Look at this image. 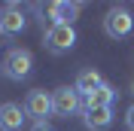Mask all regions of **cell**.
Returning a JSON list of instances; mask_svg holds the SVG:
<instances>
[{
	"instance_id": "cell-1",
	"label": "cell",
	"mask_w": 134,
	"mask_h": 131,
	"mask_svg": "<svg viewBox=\"0 0 134 131\" xmlns=\"http://www.w3.org/2000/svg\"><path fill=\"white\" fill-rule=\"evenodd\" d=\"M0 70H3V76L6 79H27L34 70V55L27 49H21V46H15V49H9L6 55H3V61H0Z\"/></svg>"
},
{
	"instance_id": "cell-6",
	"label": "cell",
	"mask_w": 134,
	"mask_h": 131,
	"mask_svg": "<svg viewBox=\"0 0 134 131\" xmlns=\"http://www.w3.org/2000/svg\"><path fill=\"white\" fill-rule=\"evenodd\" d=\"M25 12H21V6H15V3H9V6L0 9V34H6V37H15V34L25 31Z\"/></svg>"
},
{
	"instance_id": "cell-7",
	"label": "cell",
	"mask_w": 134,
	"mask_h": 131,
	"mask_svg": "<svg viewBox=\"0 0 134 131\" xmlns=\"http://www.w3.org/2000/svg\"><path fill=\"white\" fill-rule=\"evenodd\" d=\"M82 3H67V0H58V3H49L46 6V15H49L52 25H73L76 15H79Z\"/></svg>"
},
{
	"instance_id": "cell-9",
	"label": "cell",
	"mask_w": 134,
	"mask_h": 131,
	"mask_svg": "<svg viewBox=\"0 0 134 131\" xmlns=\"http://www.w3.org/2000/svg\"><path fill=\"white\" fill-rule=\"evenodd\" d=\"M116 95H119V91L113 89L110 82H104V85H100V89H94L92 95H85V101H82V110H94V107H113Z\"/></svg>"
},
{
	"instance_id": "cell-4",
	"label": "cell",
	"mask_w": 134,
	"mask_h": 131,
	"mask_svg": "<svg viewBox=\"0 0 134 131\" xmlns=\"http://www.w3.org/2000/svg\"><path fill=\"white\" fill-rule=\"evenodd\" d=\"M79 91L70 89V85H61V89L52 91V113L61 116V119H67V116H73L76 110H79Z\"/></svg>"
},
{
	"instance_id": "cell-12",
	"label": "cell",
	"mask_w": 134,
	"mask_h": 131,
	"mask_svg": "<svg viewBox=\"0 0 134 131\" xmlns=\"http://www.w3.org/2000/svg\"><path fill=\"white\" fill-rule=\"evenodd\" d=\"M125 128H128V131H134V104L128 107V113H125Z\"/></svg>"
},
{
	"instance_id": "cell-5",
	"label": "cell",
	"mask_w": 134,
	"mask_h": 131,
	"mask_svg": "<svg viewBox=\"0 0 134 131\" xmlns=\"http://www.w3.org/2000/svg\"><path fill=\"white\" fill-rule=\"evenodd\" d=\"M25 113L34 116L37 122H46V116L52 113V95L43 91V89H34L27 95V101H25Z\"/></svg>"
},
{
	"instance_id": "cell-3",
	"label": "cell",
	"mask_w": 134,
	"mask_h": 131,
	"mask_svg": "<svg viewBox=\"0 0 134 131\" xmlns=\"http://www.w3.org/2000/svg\"><path fill=\"white\" fill-rule=\"evenodd\" d=\"M134 28V18L131 12H128L125 6H113L104 15V31H107V37H113V40H122V37H128Z\"/></svg>"
},
{
	"instance_id": "cell-8",
	"label": "cell",
	"mask_w": 134,
	"mask_h": 131,
	"mask_svg": "<svg viewBox=\"0 0 134 131\" xmlns=\"http://www.w3.org/2000/svg\"><path fill=\"white\" fill-rule=\"evenodd\" d=\"M25 119H27L25 107H18V104H3L0 107V131H21Z\"/></svg>"
},
{
	"instance_id": "cell-2",
	"label": "cell",
	"mask_w": 134,
	"mask_h": 131,
	"mask_svg": "<svg viewBox=\"0 0 134 131\" xmlns=\"http://www.w3.org/2000/svg\"><path fill=\"white\" fill-rule=\"evenodd\" d=\"M76 46V31L73 25H49L46 28V49L55 55H64Z\"/></svg>"
},
{
	"instance_id": "cell-11",
	"label": "cell",
	"mask_w": 134,
	"mask_h": 131,
	"mask_svg": "<svg viewBox=\"0 0 134 131\" xmlns=\"http://www.w3.org/2000/svg\"><path fill=\"white\" fill-rule=\"evenodd\" d=\"M104 85V76L94 70V67H85V70H79V76H76V85L73 89L79 91V95H92L94 89H100Z\"/></svg>"
},
{
	"instance_id": "cell-13",
	"label": "cell",
	"mask_w": 134,
	"mask_h": 131,
	"mask_svg": "<svg viewBox=\"0 0 134 131\" xmlns=\"http://www.w3.org/2000/svg\"><path fill=\"white\" fill-rule=\"evenodd\" d=\"M31 131H52V128H49L46 122H34V128H31Z\"/></svg>"
},
{
	"instance_id": "cell-14",
	"label": "cell",
	"mask_w": 134,
	"mask_h": 131,
	"mask_svg": "<svg viewBox=\"0 0 134 131\" xmlns=\"http://www.w3.org/2000/svg\"><path fill=\"white\" fill-rule=\"evenodd\" d=\"M131 91H134V82H131Z\"/></svg>"
},
{
	"instance_id": "cell-10",
	"label": "cell",
	"mask_w": 134,
	"mask_h": 131,
	"mask_svg": "<svg viewBox=\"0 0 134 131\" xmlns=\"http://www.w3.org/2000/svg\"><path fill=\"white\" fill-rule=\"evenodd\" d=\"M82 122L88 131H104L110 122H113V107H94V110H82Z\"/></svg>"
}]
</instances>
